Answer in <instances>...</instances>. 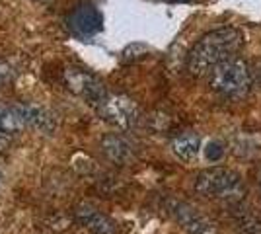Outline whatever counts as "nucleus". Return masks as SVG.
Wrapping results in <instances>:
<instances>
[{
    "label": "nucleus",
    "mask_w": 261,
    "mask_h": 234,
    "mask_svg": "<svg viewBox=\"0 0 261 234\" xmlns=\"http://www.w3.org/2000/svg\"><path fill=\"white\" fill-rule=\"evenodd\" d=\"M101 148L108 156L109 160L113 162H127L129 158H133V145L125 137L121 135H108L103 141H101Z\"/></svg>",
    "instance_id": "9b49d317"
},
{
    "label": "nucleus",
    "mask_w": 261,
    "mask_h": 234,
    "mask_svg": "<svg viewBox=\"0 0 261 234\" xmlns=\"http://www.w3.org/2000/svg\"><path fill=\"white\" fill-rule=\"evenodd\" d=\"M35 2H39V4H49V2H53V0H35Z\"/></svg>",
    "instance_id": "dca6fc26"
},
{
    "label": "nucleus",
    "mask_w": 261,
    "mask_h": 234,
    "mask_svg": "<svg viewBox=\"0 0 261 234\" xmlns=\"http://www.w3.org/2000/svg\"><path fill=\"white\" fill-rule=\"evenodd\" d=\"M251 74H253V84L261 88V63H257V65H255V68L251 70Z\"/></svg>",
    "instance_id": "4468645a"
},
{
    "label": "nucleus",
    "mask_w": 261,
    "mask_h": 234,
    "mask_svg": "<svg viewBox=\"0 0 261 234\" xmlns=\"http://www.w3.org/2000/svg\"><path fill=\"white\" fill-rule=\"evenodd\" d=\"M195 191L201 197L215 201L238 203L246 197V184L228 168H208L195 178Z\"/></svg>",
    "instance_id": "f03ea898"
},
{
    "label": "nucleus",
    "mask_w": 261,
    "mask_h": 234,
    "mask_svg": "<svg viewBox=\"0 0 261 234\" xmlns=\"http://www.w3.org/2000/svg\"><path fill=\"white\" fill-rule=\"evenodd\" d=\"M168 211L187 234H217V226L203 213L184 201H168Z\"/></svg>",
    "instance_id": "0eeeda50"
},
{
    "label": "nucleus",
    "mask_w": 261,
    "mask_h": 234,
    "mask_svg": "<svg viewBox=\"0 0 261 234\" xmlns=\"http://www.w3.org/2000/svg\"><path fill=\"white\" fill-rule=\"evenodd\" d=\"M65 84L70 92H74L82 100L98 108L101 101L106 100L108 92L103 88V84L99 82L98 76H94L92 72H88L84 68H66L65 70Z\"/></svg>",
    "instance_id": "39448f33"
},
{
    "label": "nucleus",
    "mask_w": 261,
    "mask_h": 234,
    "mask_svg": "<svg viewBox=\"0 0 261 234\" xmlns=\"http://www.w3.org/2000/svg\"><path fill=\"white\" fill-rule=\"evenodd\" d=\"M168 2H187V0H168Z\"/></svg>",
    "instance_id": "a211bd4d"
},
{
    "label": "nucleus",
    "mask_w": 261,
    "mask_h": 234,
    "mask_svg": "<svg viewBox=\"0 0 261 234\" xmlns=\"http://www.w3.org/2000/svg\"><path fill=\"white\" fill-rule=\"evenodd\" d=\"M66 28L76 39H90L103 30V16L92 2H80L66 16Z\"/></svg>",
    "instance_id": "20e7f679"
},
{
    "label": "nucleus",
    "mask_w": 261,
    "mask_h": 234,
    "mask_svg": "<svg viewBox=\"0 0 261 234\" xmlns=\"http://www.w3.org/2000/svg\"><path fill=\"white\" fill-rule=\"evenodd\" d=\"M18 110L22 113V119L25 127L37 129L41 133H51L55 129L53 115L47 112L41 106H33V103H18Z\"/></svg>",
    "instance_id": "1a4fd4ad"
},
{
    "label": "nucleus",
    "mask_w": 261,
    "mask_h": 234,
    "mask_svg": "<svg viewBox=\"0 0 261 234\" xmlns=\"http://www.w3.org/2000/svg\"><path fill=\"white\" fill-rule=\"evenodd\" d=\"M251 84H253V74L250 65L238 57L220 63L208 72V86L226 98H240L248 94Z\"/></svg>",
    "instance_id": "7ed1b4c3"
},
{
    "label": "nucleus",
    "mask_w": 261,
    "mask_h": 234,
    "mask_svg": "<svg viewBox=\"0 0 261 234\" xmlns=\"http://www.w3.org/2000/svg\"><path fill=\"white\" fill-rule=\"evenodd\" d=\"M98 112L103 119L117 125L121 129H130L139 121V108L127 96H106V100L98 106Z\"/></svg>",
    "instance_id": "423d86ee"
},
{
    "label": "nucleus",
    "mask_w": 261,
    "mask_h": 234,
    "mask_svg": "<svg viewBox=\"0 0 261 234\" xmlns=\"http://www.w3.org/2000/svg\"><path fill=\"white\" fill-rule=\"evenodd\" d=\"M244 47V34L236 28H218L205 34L187 55V72L191 76L208 74L213 68L234 59Z\"/></svg>",
    "instance_id": "f257e3e1"
},
{
    "label": "nucleus",
    "mask_w": 261,
    "mask_h": 234,
    "mask_svg": "<svg viewBox=\"0 0 261 234\" xmlns=\"http://www.w3.org/2000/svg\"><path fill=\"white\" fill-rule=\"evenodd\" d=\"M8 143H10V135L4 133V131H0V152L8 146Z\"/></svg>",
    "instance_id": "2eb2a0df"
},
{
    "label": "nucleus",
    "mask_w": 261,
    "mask_h": 234,
    "mask_svg": "<svg viewBox=\"0 0 261 234\" xmlns=\"http://www.w3.org/2000/svg\"><path fill=\"white\" fill-rule=\"evenodd\" d=\"M78 221L86 226L88 230H92L94 234H115L117 232V224L113 223L109 217H106L103 213H99L98 209L84 205L78 207Z\"/></svg>",
    "instance_id": "6e6552de"
},
{
    "label": "nucleus",
    "mask_w": 261,
    "mask_h": 234,
    "mask_svg": "<svg viewBox=\"0 0 261 234\" xmlns=\"http://www.w3.org/2000/svg\"><path fill=\"white\" fill-rule=\"evenodd\" d=\"M222 154H224V148H222L220 143H211V145L207 146V158L208 160L217 162V160L222 158Z\"/></svg>",
    "instance_id": "ddd939ff"
},
{
    "label": "nucleus",
    "mask_w": 261,
    "mask_h": 234,
    "mask_svg": "<svg viewBox=\"0 0 261 234\" xmlns=\"http://www.w3.org/2000/svg\"><path fill=\"white\" fill-rule=\"evenodd\" d=\"M257 181H259V188H261V170H259V174H257Z\"/></svg>",
    "instance_id": "f3484780"
},
{
    "label": "nucleus",
    "mask_w": 261,
    "mask_h": 234,
    "mask_svg": "<svg viewBox=\"0 0 261 234\" xmlns=\"http://www.w3.org/2000/svg\"><path fill=\"white\" fill-rule=\"evenodd\" d=\"M22 129H25V123H23L22 113L18 110V103L16 106L0 103V131L8 135H16Z\"/></svg>",
    "instance_id": "f8f14e48"
},
{
    "label": "nucleus",
    "mask_w": 261,
    "mask_h": 234,
    "mask_svg": "<svg viewBox=\"0 0 261 234\" xmlns=\"http://www.w3.org/2000/svg\"><path fill=\"white\" fill-rule=\"evenodd\" d=\"M172 150L179 160L191 162V160H195L199 150H201V139L193 131H185L172 141Z\"/></svg>",
    "instance_id": "9d476101"
}]
</instances>
